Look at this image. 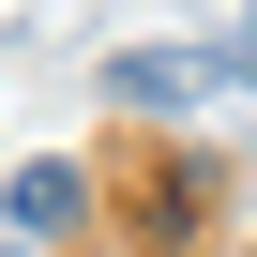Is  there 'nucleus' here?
Segmentation results:
<instances>
[{
  "label": "nucleus",
  "instance_id": "obj_1",
  "mask_svg": "<svg viewBox=\"0 0 257 257\" xmlns=\"http://www.w3.org/2000/svg\"><path fill=\"white\" fill-rule=\"evenodd\" d=\"M76 227H91V167H76V152L0 167V257H61Z\"/></svg>",
  "mask_w": 257,
  "mask_h": 257
},
{
  "label": "nucleus",
  "instance_id": "obj_2",
  "mask_svg": "<svg viewBox=\"0 0 257 257\" xmlns=\"http://www.w3.org/2000/svg\"><path fill=\"white\" fill-rule=\"evenodd\" d=\"M212 91H227L212 46H121V61H106V106H121V121H182V106H212Z\"/></svg>",
  "mask_w": 257,
  "mask_h": 257
},
{
  "label": "nucleus",
  "instance_id": "obj_3",
  "mask_svg": "<svg viewBox=\"0 0 257 257\" xmlns=\"http://www.w3.org/2000/svg\"><path fill=\"white\" fill-rule=\"evenodd\" d=\"M212 61H227V91H257V16H242V31L212 46Z\"/></svg>",
  "mask_w": 257,
  "mask_h": 257
}]
</instances>
